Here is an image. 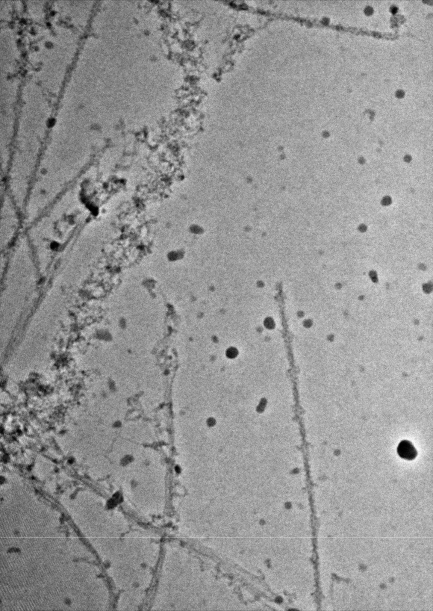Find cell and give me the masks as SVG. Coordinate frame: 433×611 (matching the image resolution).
Here are the masks:
<instances>
[{"mask_svg":"<svg viewBox=\"0 0 433 611\" xmlns=\"http://www.w3.org/2000/svg\"><path fill=\"white\" fill-rule=\"evenodd\" d=\"M397 450L400 457L409 461L414 460L418 455L417 451L414 445L406 440L400 442Z\"/></svg>","mask_w":433,"mask_h":611,"instance_id":"6da1fadb","label":"cell"}]
</instances>
